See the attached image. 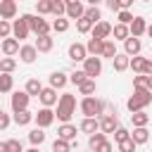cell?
Segmentation results:
<instances>
[{"instance_id":"6da1fadb","label":"cell","mask_w":152,"mask_h":152,"mask_svg":"<svg viewBox=\"0 0 152 152\" xmlns=\"http://www.w3.org/2000/svg\"><path fill=\"white\" fill-rule=\"evenodd\" d=\"M74 114H76V97L71 93H62L57 97V112H55V116L62 124H66V121H71Z\"/></svg>"},{"instance_id":"7a4b0ae2","label":"cell","mask_w":152,"mask_h":152,"mask_svg":"<svg viewBox=\"0 0 152 152\" xmlns=\"http://www.w3.org/2000/svg\"><path fill=\"white\" fill-rule=\"evenodd\" d=\"M150 102H152L150 88H133V95L126 100V107H128V112H138V109H145Z\"/></svg>"},{"instance_id":"3957f363","label":"cell","mask_w":152,"mask_h":152,"mask_svg":"<svg viewBox=\"0 0 152 152\" xmlns=\"http://www.w3.org/2000/svg\"><path fill=\"white\" fill-rule=\"evenodd\" d=\"M78 109L83 116H102L104 114V100L93 97V95H83V100L78 102Z\"/></svg>"},{"instance_id":"277c9868","label":"cell","mask_w":152,"mask_h":152,"mask_svg":"<svg viewBox=\"0 0 152 152\" xmlns=\"http://www.w3.org/2000/svg\"><path fill=\"white\" fill-rule=\"evenodd\" d=\"M21 19L28 24V28L36 33V36H43V33H50V28H52V24H48L40 14H21Z\"/></svg>"},{"instance_id":"5b68a950","label":"cell","mask_w":152,"mask_h":152,"mask_svg":"<svg viewBox=\"0 0 152 152\" xmlns=\"http://www.w3.org/2000/svg\"><path fill=\"white\" fill-rule=\"evenodd\" d=\"M83 71H86V76H90V78L100 76V74H102V57L88 55V57L83 59Z\"/></svg>"},{"instance_id":"8992f818","label":"cell","mask_w":152,"mask_h":152,"mask_svg":"<svg viewBox=\"0 0 152 152\" xmlns=\"http://www.w3.org/2000/svg\"><path fill=\"white\" fill-rule=\"evenodd\" d=\"M28 102H31V95H28L26 90H17V93H12V97H10V107H12V112L28 109Z\"/></svg>"},{"instance_id":"52a82bcc","label":"cell","mask_w":152,"mask_h":152,"mask_svg":"<svg viewBox=\"0 0 152 152\" xmlns=\"http://www.w3.org/2000/svg\"><path fill=\"white\" fill-rule=\"evenodd\" d=\"M33 121H36V126H40V128L52 126V121H55V112H52V107H40V109L33 114Z\"/></svg>"},{"instance_id":"ba28073f","label":"cell","mask_w":152,"mask_h":152,"mask_svg":"<svg viewBox=\"0 0 152 152\" xmlns=\"http://www.w3.org/2000/svg\"><path fill=\"white\" fill-rule=\"evenodd\" d=\"M97 121H100V131H102V133H114L116 126H119V119H116L114 112H112V114H102V116H97Z\"/></svg>"},{"instance_id":"9c48e42d","label":"cell","mask_w":152,"mask_h":152,"mask_svg":"<svg viewBox=\"0 0 152 152\" xmlns=\"http://www.w3.org/2000/svg\"><path fill=\"white\" fill-rule=\"evenodd\" d=\"M90 36H95V38H109L112 36V24L109 21H104V19H100L97 24H93V28H90Z\"/></svg>"},{"instance_id":"30bf717a","label":"cell","mask_w":152,"mask_h":152,"mask_svg":"<svg viewBox=\"0 0 152 152\" xmlns=\"http://www.w3.org/2000/svg\"><path fill=\"white\" fill-rule=\"evenodd\" d=\"M0 50H2V55H5V57H14V55L19 52V40H17L14 36H7V38H2Z\"/></svg>"},{"instance_id":"8fae6325","label":"cell","mask_w":152,"mask_h":152,"mask_svg":"<svg viewBox=\"0 0 152 152\" xmlns=\"http://www.w3.org/2000/svg\"><path fill=\"white\" fill-rule=\"evenodd\" d=\"M38 100H40L43 107H55V104H57V90H55L52 86H48V88H43V90L38 93Z\"/></svg>"},{"instance_id":"7c38bea8","label":"cell","mask_w":152,"mask_h":152,"mask_svg":"<svg viewBox=\"0 0 152 152\" xmlns=\"http://www.w3.org/2000/svg\"><path fill=\"white\" fill-rule=\"evenodd\" d=\"M28 33H31V28H28V24L19 17V19H14V24H12V36L17 38V40H24V38H28Z\"/></svg>"},{"instance_id":"4fadbf2b","label":"cell","mask_w":152,"mask_h":152,"mask_svg":"<svg viewBox=\"0 0 152 152\" xmlns=\"http://www.w3.org/2000/svg\"><path fill=\"white\" fill-rule=\"evenodd\" d=\"M66 55H69V59H71L74 64H76V62H83V59L88 57V52H86V45H83V43H71Z\"/></svg>"},{"instance_id":"5bb4252c","label":"cell","mask_w":152,"mask_h":152,"mask_svg":"<svg viewBox=\"0 0 152 152\" xmlns=\"http://www.w3.org/2000/svg\"><path fill=\"white\" fill-rule=\"evenodd\" d=\"M19 59L24 62V64H33L36 62V57H38V50H36V45H19Z\"/></svg>"},{"instance_id":"9a60e30c","label":"cell","mask_w":152,"mask_h":152,"mask_svg":"<svg viewBox=\"0 0 152 152\" xmlns=\"http://www.w3.org/2000/svg\"><path fill=\"white\" fill-rule=\"evenodd\" d=\"M140 50H142V43H140V38H135V36H128V38L124 40V52H126L128 57H133V55H140Z\"/></svg>"},{"instance_id":"2e32d148","label":"cell","mask_w":152,"mask_h":152,"mask_svg":"<svg viewBox=\"0 0 152 152\" xmlns=\"http://www.w3.org/2000/svg\"><path fill=\"white\" fill-rule=\"evenodd\" d=\"M17 17V0H0V19Z\"/></svg>"},{"instance_id":"e0dca14e","label":"cell","mask_w":152,"mask_h":152,"mask_svg":"<svg viewBox=\"0 0 152 152\" xmlns=\"http://www.w3.org/2000/svg\"><path fill=\"white\" fill-rule=\"evenodd\" d=\"M78 131L81 133H95V131H100V121H97V116H83V121L78 124Z\"/></svg>"},{"instance_id":"ac0fdd59","label":"cell","mask_w":152,"mask_h":152,"mask_svg":"<svg viewBox=\"0 0 152 152\" xmlns=\"http://www.w3.org/2000/svg\"><path fill=\"white\" fill-rule=\"evenodd\" d=\"M76 131H78V128H76L74 124H69V121H66V124H62V126L57 128V138L74 142V140H76Z\"/></svg>"},{"instance_id":"d6986e66","label":"cell","mask_w":152,"mask_h":152,"mask_svg":"<svg viewBox=\"0 0 152 152\" xmlns=\"http://www.w3.org/2000/svg\"><path fill=\"white\" fill-rule=\"evenodd\" d=\"M128 31H131V36H135V38H140L145 31H147V21L142 19V17H133V21L128 24Z\"/></svg>"},{"instance_id":"ffe728a7","label":"cell","mask_w":152,"mask_h":152,"mask_svg":"<svg viewBox=\"0 0 152 152\" xmlns=\"http://www.w3.org/2000/svg\"><path fill=\"white\" fill-rule=\"evenodd\" d=\"M36 50L38 52H50L52 50V45H55V40H52V36L50 33H43V36H36Z\"/></svg>"},{"instance_id":"44dd1931","label":"cell","mask_w":152,"mask_h":152,"mask_svg":"<svg viewBox=\"0 0 152 152\" xmlns=\"http://www.w3.org/2000/svg\"><path fill=\"white\" fill-rule=\"evenodd\" d=\"M128 62H131V57L126 55V52H116L114 57H112V66H114V71H126L128 69Z\"/></svg>"},{"instance_id":"7402d4cb","label":"cell","mask_w":152,"mask_h":152,"mask_svg":"<svg viewBox=\"0 0 152 152\" xmlns=\"http://www.w3.org/2000/svg\"><path fill=\"white\" fill-rule=\"evenodd\" d=\"M12 121H14L17 126H28V124L33 121V112H31V109H19V112L12 114Z\"/></svg>"},{"instance_id":"603a6c76","label":"cell","mask_w":152,"mask_h":152,"mask_svg":"<svg viewBox=\"0 0 152 152\" xmlns=\"http://www.w3.org/2000/svg\"><path fill=\"white\" fill-rule=\"evenodd\" d=\"M131 138H133L135 145H145V142L150 140V131H147V126H133Z\"/></svg>"},{"instance_id":"cb8c5ba5","label":"cell","mask_w":152,"mask_h":152,"mask_svg":"<svg viewBox=\"0 0 152 152\" xmlns=\"http://www.w3.org/2000/svg\"><path fill=\"white\" fill-rule=\"evenodd\" d=\"M102 38H95V36H90L88 38V43H86V52L88 55H95V57H100L102 55Z\"/></svg>"},{"instance_id":"d4e9b609","label":"cell","mask_w":152,"mask_h":152,"mask_svg":"<svg viewBox=\"0 0 152 152\" xmlns=\"http://www.w3.org/2000/svg\"><path fill=\"white\" fill-rule=\"evenodd\" d=\"M83 12H86V7L81 5V0L78 2H71V5H66V12H64V17L66 19H81L83 17Z\"/></svg>"},{"instance_id":"484cf974","label":"cell","mask_w":152,"mask_h":152,"mask_svg":"<svg viewBox=\"0 0 152 152\" xmlns=\"http://www.w3.org/2000/svg\"><path fill=\"white\" fill-rule=\"evenodd\" d=\"M66 83H69V76H66L64 71H52V74H50V86H52L55 90L64 88Z\"/></svg>"},{"instance_id":"4316f807","label":"cell","mask_w":152,"mask_h":152,"mask_svg":"<svg viewBox=\"0 0 152 152\" xmlns=\"http://www.w3.org/2000/svg\"><path fill=\"white\" fill-rule=\"evenodd\" d=\"M76 88H78V93H81V95H95V90H97L95 78H90V76H88V78H83Z\"/></svg>"},{"instance_id":"83f0119b","label":"cell","mask_w":152,"mask_h":152,"mask_svg":"<svg viewBox=\"0 0 152 152\" xmlns=\"http://www.w3.org/2000/svg\"><path fill=\"white\" fill-rule=\"evenodd\" d=\"M28 140H31V145H33V147H40V145L45 142V128L36 126L33 131H28Z\"/></svg>"},{"instance_id":"f1b7e54d","label":"cell","mask_w":152,"mask_h":152,"mask_svg":"<svg viewBox=\"0 0 152 152\" xmlns=\"http://www.w3.org/2000/svg\"><path fill=\"white\" fill-rule=\"evenodd\" d=\"M150 114L145 112V109H138V112H131V121H133V126H147L150 124Z\"/></svg>"},{"instance_id":"f546056e","label":"cell","mask_w":152,"mask_h":152,"mask_svg":"<svg viewBox=\"0 0 152 152\" xmlns=\"http://www.w3.org/2000/svg\"><path fill=\"white\" fill-rule=\"evenodd\" d=\"M104 138H107V133H102V131H95V133H90L88 135V150H97L102 142H104Z\"/></svg>"},{"instance_id":"4dcf8cb0","label":"cell","mask_w":152,"mask_h":152,"mask_svg":"<svg viewBox=\"0 0 152 152\" xmlns=\"http://www.w3.org/2000/svg\"><path fill=\"white\" fill-rule=\"evenodd\" d=\"M112 36H114V40H126V38L131 36V31H128L126 24H119V21H116V24L112 26Z\"/></svg>"},{"instance_id":"1f68e13d","label":"cell","mask_w":152,"mask_h":152,"mask_svg":"<svg viewBox=\"0 0 152 152\" xmlns=\"http://www.w3.org/2000/svg\"><path fill=\"white\" fill-rule=\"evenodd\" d=\"M116 55V43L112 40V38H104V43H102V59H112Z\"/></svg>"},{"instance_id":"d6a6232c","label":"cell","mask_w":152,"mask_h":152,"mask_svg":"<svg viewBox=\"0 0 152 152\" xmlns=\"http://www.w3.org/2000/svg\"><path fill=\"white\" fill-rule=\"evenodd\" d=\"M24 90H26L31 97H38V93L43 90V83H40L38 78H28V81H26V86H24Z\"/></svg>"},{"instance_id":"836d02e7","label":"cell","mask_w":152,"mask_h":152,"mask_svg":"<svg viewBox=\"0 0 152 152\" xmlns=\"http://www.w3.org/2000/svg\"><path fill=\"white\" fill-rule=\"evenodd\" d=\"M83 17H86L90 24H97V21L102 19V12H100V7H93V5H88V7H86V12H83Z\"/></svg>"},{"instance_id":"e575fe53","label":"cell","mask_w":152,"mask_h":152,"mask_svg":"<svg viewBox=\"0 0 152 152\" xmlns=\"http://www.w3.org/2000/svg\"><path fill=\"white\" fill-rule=\"evenodd\" d=\"M145 59H147V57L133 55V57H131V62H128V69H133L135 74H142V71H145Z\"/></svg>"},{"instance_id":"d590c367","label":"cell","mask_w":152,"mask_h":152,"mask_svg":"<svg viewBox=\"0 0 152 152\" xmlns=\"http://www.w3.org/2000/svg\"><path fill=\"white\" fill-rule=\"evenodd\" d=\"M14 69H17L14 57H0V74H12Z\"/></svg>"},{"instance_id":"8d00e7d4","label":"cell","mask_w":152,"mask_h":152,"mask_svg":"<svg viewBox=\"0 0 152 152\" xmlns=\"http://www.w3.org/2000/svg\"><path fill=\"white\" fill-rule=\"evenodd\" d=\"M12 88H14L12 74H0V95L2 93H12Z\"/></svg>"},{"instance_id":"74e56055","label":"cell","mask_w":152,"mask_h":152,"mask_svg":"<svg viewBox=\"0 0 152 152\" xmlns=\"http://www.w3.org/2000/svg\"><path fill=\"white\" fill-rule=\"evenodd\" d=\"M52 31H57V33L69 31V19H66V17H57V19L52 21Z\"/></svg>"},{"instance_id":"f35d334b","label":"cell","mask_w":152,"mask_h":152,"mask_svg":"<svg viewBox=\"0 0 152 152\" xmlns=\"http://www.w3.org/2000/svg\"><path fill=\"white\" fill-rule=\"evenodd\" d=\"M52 152H71V142H69V140H62V138H55Z\"/></svg>"},{"instance_id":"ab89813d","label":"cell","mask_w":152,"mask_h":152,"mask_svg":"<svg viewBox=\"0 0 152 152\" xmlns=\"http://www.w3.org/2000/svg\"><path fill=\"white\" fill-rule=\"evenodd\" d=\"M36 12H38L40 17L52 14V5H50V0H38V2H36Z\"/></svg>"},{"instance_id":"60d3db41","label":"cell","mask_w":152,"mask_h":152,"mask_svg":"<svg viewBox=\"0 0 152 152\" xmlns=\"http://www.w3.org/2000/svg\"><path fill=\"white\" fill-rule=\"evenodd\" d=\"M135 142H133V138H126V140H121V142H116V150L119 152H135Z\"/></svg>"},{"instance_id":"b9f144b4","label":"cell","mask_w":152,"mask_h":152,"mask_svg":"<svg viewBox=\"0 0 152 152\" xmlns=\"http://www.w3.org/2000/svg\"><path fill=\"white\" fill-rule=\"evenodd\" d=\"M50 5H52V14L55 17H64V12H66L64 0H50Z\"/></svg>"},{"instance_id":"7bdbcfd3","label":"cell","mask_w":152,"mask_h":152,"mask_svg":"<svg viewBox=\"0 0 152 152\" xmlns=\"http://www.w3.org/2000/svg\"><path fill=\"white\" fill-rule=\"evenodd\" d=\"M116 19H119V24H126V26H128V24L133 21V12H131V10H119V12H116Z\"/></svg>"},{"instance_id":"ee69618b","label":"cell","mask_w":152,"mask_h":152,"mask_svg":"<svg viewBox=\"0 0 152 152\" xmlns=\"http://www.w3.org/2000/svg\"><path fill=\"white\" fill-rule=\"evenodd\" d=\"M90 28H93V24H90L86 17L76 19V31H78V33H90Z\"/></svg>"},{"instance_id":"f6af8a7d","label":"cell","mask_w":152,"mask_h":152,"mask_svg":"<svg viewBox=\"0 0 152 152\" xmlns=\"http://www.w3.org/2000/svg\"><path fill=\"white\" fill-rule=\"evenodd\" d=\"M83 78H88L83 69H76V71H71V74H69V83H74V86H78Z\"/></svg>"},{"instance_id":"bcb514c9","label":"cell","mask_w":152,"mask_h":152,"mask_svg":"<svg viewBox=\"0 0 152 152\" xmlns=\"http://www.w3.org/2000/svg\"><path fill=\"white\" fill-rule=\"evenodd\" d=\"M126 138H131V131L124 128V126H116V131H114V142H121V140H126Z\"/></svg>"},{"instance_id":"7dc6e473","label":"cell","mask_w":152,"mask_h":152,"mask_svg":"<svg viewBox=\"0 0 152 152\" xmlns=\"http://www.w3.org/2000/svg\"><path fill=\"white\" fill-rule=\"evenodd\" d=\"M5 145H7V152H24L19 138H10V140H5Z\"/></svg>"},{"instance_id":"c3c4849f","label":"cell","mask_w":152,"mask_h":152,"mask_svg":"<svg viewBox=\"0 0 152 152\" xmlns=\"http://www.w3.org/2000/svg\"><path fill=\"white\" fill-rule=\"evenodd\" d=\"M7 36H12V24L10 19H0V38H7Z\"/></svg>"},{"instance_id":"681fc988","label":"cell","mask_w":152,"mask_h":152,"mask_svg":"<svg viewBox=\"0 0 152 152\" xmlns=\"http://www.w3.org/2000/svg\"><path fill=\"white\" fill-rule=\"evenodd\" d=\"M133 88H147V74L133 76Z\"/></svg>"},{"instance_id":"f907efd6","label":"cell","mask_w":152,"mask_h":152,"mask_svg":"<svg viewBox=\"0 0 152 152\" xmlns=\"http://www.w3.org/2000/svg\"><path fill=\"white\" fill-rule=\"evenodd\" d=\"M10 124H12V116H10V114H5V112L0 109V131H5Z\"/></svg>"},{"instance_id":"816d5d0a","label":"cell","mask_w":152,"mask_h":152,"mask_svg":"<svg viewBox=\"0 0 152 152\" xmlns=\"http://www.w3.org/2000/svg\"><path fill=\"white\" fill-rule=\"evenodd\" d=\"M95 152H114V145H112V142H109V140L104 138V142H102V145H100V147H97Z\"/></svg>"},{"instance_id":"f5cc1de1","label":"cell","mask_w":152,"mask_h":152,"mask_svg":"<svg viewBox=\"0 0 152 152\" xmlns=\"http://www.w3.org/2000/svg\"><path fill=\"white\" fill-rule=\"evenodd\" d=\"M102 2H104V5H107V7L112 10V12H119V10H121V5H119V0H102Z\"/></svg>"},{"instance_id":"db71d44e","label":"cell","mask_w":152,"mask_h":152,"mask_svg":"<svg viewBox=\"0 0 152 152\" xmlns=\"http://www.w3.org/2000/svg\"><path fill=\"white\" fill-rule=\"evenodd\" d=\"M142 74H147V76H152V59H150V57L145 59V71H142Z\"/></svg>"},{"instance_id":"11a10c76","label":"cell","mask_w":152,"mask_h":152,"mask_svg":"<svg viewBox=\"0 0 152 152\" xmlns=\"http://www.w3.org/2000/svg\"><path fill=\"white\" fill-rule=\"evenodd\" d=\"M86 2H88V5H93V7H97V5L102 2V0H86Z\"/></svg>"},{"instance_id":"9f6ffc18","label":"cell","mask_w":152,"mask_h":152,"mask_svg":"<svg viewBox=\"0 0 152 152\" xmlns=\"http://www.w3.org/2000/svg\"><path fill=\"white\" fill-rule=\"evenodd\" d=\"M0 152H7V145L5 142H0Z\"/></svg>"},{"instance_id":"6f0895ef","label":"cell","mask_w":152,"mask_h":152,"mask_svg":"<svg viewBox=\"0 0 152 152\" xmlns=\"http://www.w3.org/2000/svg\"><path fill=\"white\" fill-rule=\"evenodd\" d=\"M145 33H147V36H150V38H152V24H150V26H147V31H145Z\"/></svg>"},{"instance_id":"680465c9","label":"cell","mask_w":152,"mask_h":152,"mask_svg":"<svg viewBox=\"0 0 152 152\" xmlns=\"http://www.w3.org/2000/svg\"><path fill=\"white\" fill-rule=\"evenodd\" d=\"M147 88L152 90V76H147Z\"/></svg>"},{"instance_id":"91938a15","label":"cell","mask_w":152,"mask_h":152,"mask_svg":"<svg viewBox=\"0 0 152 152\" xmlns=\"http://www.w3.org/2000/svg\"><path fill=\"white\" fill-rule=\"evenodd\" d=\"M24 152H40L38 147H28V150H24Z\"/></svg>"},{"instance_id":"94428289","label":"cell","mask_w":152,"mask_h":152,"mask_svg":"<svg viewBox=\"0 0 152 152\" xmlns=\"http://www.w3.org/2000/svg\"><path fill=\"white\" fill-rule=\"evenodd\" d=\"M71 2H78V0H64V5H71Z\"/></svg>"},{"instance_id":"6125c7cd","label":"cell","mask_w":152,"mask_h":152,"mask_svg":"<svg viewBox=\"0 0 152 152\" xmlns=\"http://www.w3.org/2000/svg\"><path fill=\"white\" fill-rule=\"evenodd\" d=\"M150 59H152V52H150Z\"/></svg>"},{"instance_id":"be15d7a7","label":"cell","mask_w":152,"mask_h":152,"mask_svg":"<svg viewBox=\"0 0 152 152\" xmlns=\"http://www.w3.org/2000/svg\"><path fill=\"white\" fill-rule=\"evenodd\" d=\"M142 2H150V0H142Z\"/></svg>"},{"instance_id":"e7e4bbea","label":"cell","mask_w":152,"mask_h":152,"mask_svg":"<svg viewBox=\"0 0 152 152\" xmlns=\"http://www.w3.org/2000/svg\"><path fill=\"white\" fill-rule=\"evenodd\" d=\"M131 2H135V0H131Z\"/></svg>"},{"instance_id":"03108f58","label":"cell","mask_w":152,"mask_h":152,"mask_svg":"<svg viewBox=\"0 0 152 152\" xmlns=\"http://www.w3.org/2000/svg\"><path fill=\"white\" fill-rule=\"evenodd\" d=\"M88 152H93V150H88Z\"/></svg>"},{"instance_id":"003e7915","label":"cell","mask_w":152,"mask_h":152,"mask_svg":"<svg viewBox=\"0 0 152 152\" xmlns=\"http://www.w3.org/2000/svg\"><path fill=\"white\" fill-rule=\"evenodd\" d=\"M150 121H152V119H150Z\"/></svg>"}]
</instances>
